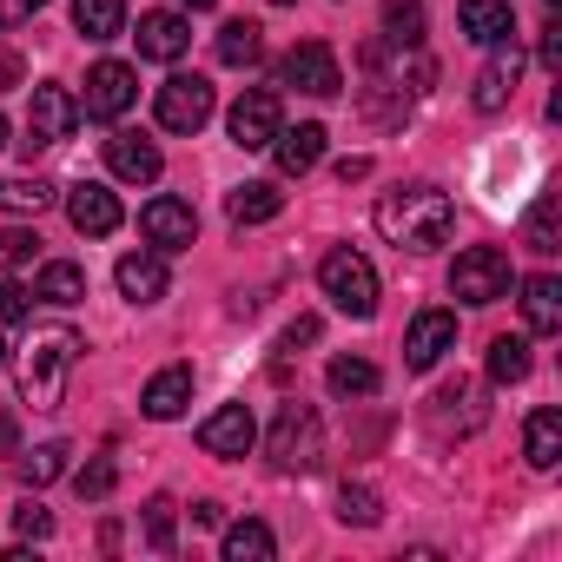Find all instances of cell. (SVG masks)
Instances as JSON below:
<instances>
[{
  "instance_id": "484cf974",
  "label": "cell",
  "mask_w": 562,
  "mask_h": 562,
  "mask_svg": "<svg viewBox=\"0 0 562 562\" xmlns=\"http://www.w3.org/2000/svg\"><path fill=\"white\" fill-rule=\"evenodd\" d=\"M74 34H87V41H120V34H126V0H74Z\"/></svg>"
},
{
  "instance_id": "bcb514c9",
  "label": "cell",
  "mask_w": 562,
  "mask_h": 562,
  "mask_svg": "<svg viewBox=\"0 0 562 562\" xmlns=\"http://www.w3.org/2000/svg\"><path fill=\"white\" fill-rule=\"evenodd\" d=\"M14 450V417H0V457Z\"/></svg>"
},
{
  "instance_id": "e575fe53",
  "label": "cell",
  "mask_w": 562,
  "mask_h": 562,
  "mask_svg": "<svg viewBox=\"0 0 562 562\" xmlns=\"http://www.w3.org/2000/svg\"><path fill=\"white\" fill-rule=\"evenodd\" d=\"M113 483H120V470H113V457H93L87 470H74V490H80L87 503H100V496H113Z\"/></svg>"
},
{
  "instance_id": "44dd1931",
  "label": "cell",
  "mask_w": 562,
  "mask_h": 562,
  "mask_svg": "<svg viewBox=\"0 0 562 562\" xmlns=\"http://www.w3.org/2000/svg\"><path fill=\"white\" fill-rule=\"evenodd\" d=\"M522 299V325L536 331V338H549V331H562V285H555V278L549 271H536V278H522V285H516Z\"/></svg>"
},
{
  "instance_id": "7c38bea8",
  "label": "cell",
  "mask_w": 562,
  "mask_h": 562,
  "mask_svg": "<svg viewBox=\"0 0 562 562\" xmlns=\"http://www.w3.org/2000/svg\"><path fill=\"white\" fill-rule=\"evenodd\" d=\"M67 218H74V232H87V238H113V232L126 225V205L113 199V186L80 179V186L67 192Z\"/></svg>"
},
{
  "instance_id": "c3c4849f",
  "label": "cell",
  "mask_w": 562,
  "mask_h": 562,
  "mask_svg": "<svg viewBox=\"0 0 562 562\" xmlns=\"http://www.w3.org/2000/svg\"><path fill=\"white\" fill-rule=\"evenodd\" d=\"M0 146H8V113H0Z\"/></svg>"
},
{
  "instance_id": "e0dca14e",
  "label": "cell",
  "mask_w": 562,
  "mask_h": 562,
  "mask_svg": "<svg viewBox=\"0 0 562 562\" xmlns=\"http://www.w3.org/2000/svg\"><path fill=\"white\" fill-rule=\"evenodd\" d=\"M186 404H192V364H166V371H153L146 391H139V411H146L153 424L186 417Z\"/></svg>"
},
{
  "instance_id": "277c9868",
  "label": "cell",
  "mask_w": 562,
  "mask_h": 562,
  "mask_svg": "<svg viewBox=\"0 0 562 562\" xmlns=\"http://www.w3.org/2000/svg\"><path fill=\"white\" fill-rule=\"evenodd\" d=\"M509 285H516V271H509V251H496V245H463L450 265V299H463V305H496V299H509Z\"/></svg>"
},
{
  "instance_id": "836d02e7",
  "label": "cell",
  "mask_w": 562,
  "mask_h": 562,
  "mask_svg": "<svg viewBox=\"0 0 562 562\" xmlns=\"http://www.w3.org/2000/svg\"><path fill=\"white\" fill-rule=\"evenodd\" d=\"M338 516L358 522V529H371V522H378V490H371V483H345V490H338Z\"/></svg>"
},
{
  "instance_id": "4dcf8cb0",
  "label": "cell",
  "mask_w": 562,
  "mask_h": 562,
  "mask_svg": "<svg viewBox=\"0 0 562 562\" xmlns=\"http://www.w3.org/2000/svg\"><path fill=\"white\" fill-rule=\"evenodd\" d=\"M54 186L47 179H0V212H47Z\"/></svg>"
},
{
  "instance_id": "60d3db41",
  "label": "cell",
  "mask_w": 562,
  "mask_h": 562,
  "mask_svg": "<svg viewBox=\"0 0 562 562\" xmlns=\"http://www.w3.org/2000/svg\"><path fill=\"white\" fill-rule=\"evenodd\" d=\"M47 8V0H0V27H21V21H34Z\"/></svg>"
},
{
  "instance_id": "7402d4cb",
  "label": "cell",
  "mask_w": 562,
  "mask_h": 562,
  "mask_svg": "<svg viewBox=\"0 0 562 562\" xmlns=\"http://www.w3.org/2000/svg\"><path fill=\"white\" fill-rule=\"evenodd\" d=\"M516 80H522V60H516V47H509V54H496V60L476 74L470 106H476V113H503V106H509V93H516Z\"/></svg>"
},
{
  "instance_id": "f6af8a7d",
  "label": "cell",
  "mask_w": 562,
  "mask_h": 562,
  "mask_svg": "<svg viewBox=\"0 0 562 562\" xmlns=\"http://www.w3.org/2000/svg\"><path fill=\"white\" fill-rule=\"evenodd\" d=\"M14 80H21V60H14L8 47H0V87H14Z\"/></svg>"
},
{
  "instance_id": "7a4b0ae2",
  "label": "cell",
  "mask_w": 562,
  "mask_h": 562,
  "mask_svg": "<svg viewBox=\"0 0 562 562\" xmlns=\"http://www.w3.org/2000/svg\"><path fill=\"white\" fill-rule=\"evenodd\" d=\"M74 364H80V338H74L67 325L34 331V338H27V351H21V397H27L34 411H60Z\"/></svg>"
},
{
  "instance_id": "d4e9b609",
  "label": "cell",
  "mask_w": 562,
  "mask_h": 562,
  "mask_svg": "<svg viewBox=\"0 0 562 562\" xmlns=\"http://www.w3.org/2000/svg\"><path fill=\"white\" fill-rule=\"evenodd\" d=\"M34 299H47V305H80V299H87V271H80L74 258H47L41 278H34Z\"/></svg>"
},
{
  "instance_id": "d6986e66",
  "label": "cell",
  "mask_w": 562,
  "mask_h": 562,
  "mask_svg": "<svg viewBox=\"0 0 562 562\" xmlns=\"http://www.w3.org/2000/svg\"><path fill=\"white\" fill-rule=\"evenodd\" d=\"M271 159H278V172H285V179L312 172V166L325 159V126H318V120H305V126H278V133H271Z\"/></svg>"
},
{
  "instance_id": "f1b7e54d",
  "label": "cell",
  "mask_w": 562,
  "mask_h": 562,
  "mask_svg": "<svg viewBox=\"0 0 562 562\" xmlns=\"http://www.w3.org/2000/svg\"><path fill=\"white\" fill-rule=\"evenodd\" d=\"M271 549H278V536L265 522H232L225 529V562H271Z\"/></svg>"
},
{
  "instance_id": "8992f818",
  "label": "cell",
  "mask_w": 562,
  "mask_h": 562,
  "mask_svg": "<svg viewBox=\"0 0 562 562\" xmlns=\"http://www.w3.org/2000/svg\"><path fill=\"white\" fill-rule=\"evenodd\" d=\"M212 113H218V93H212L205 74H172V80L159 87V100H153V120H159L166 133H199Z\"/></svg>"
},
{
  "instance_id": "8fae6325",
  "label": "cell",
  "mask_w": 562,
  "mask_h": 562,
  "mask_svg": "<svg viewBox=\"0 0 562 562\" xmlns=\"http://www.w3.org/2000/svg\"><path fill=\"white\" fill-rule=\"evenodd\" d=\"M133 100H139V74H133L126 60H100V67L87 74V100H80V113H93V120H120Z\"/></svg>"
},
{
  "instance_id": "f907efd6",
  "label": "cell",
  "mask_w": 562,
  "mask_h": 562,
  "mask_svg": "<svg viewBox=\"0 0 562 562\" xmlns=\"http://www.w3.org/2000/svg\"><path fill=\"white\" fill-rule=\"evenodd\" d=\"M0 364H8V338H0Z\"/></svg>"
},
{
  "instance_id": "7bdbcfd3",
  "label": "cell",
  "mask_w": 562,
  "mask_h": 562,
  "mask_svg": "<svg viewBox=\"0 0 562 562\" xmlns=\"http://www.w3.org/2000/svg\"><path fill=\"white\" fill-rule=\"evenodd\" d=\"M192 522H205V529H218V522H225V509H218V503H192Z\"/></svg>"
},
{
  "instance_id": "d590c367",
  "label": "cell",
  "mask_w": 562,
  "mask_h": 562,
  "mask_svg": "<svg viewBox=\"0 0 562 562\" xmlns=\"http://www.w3.org/2000/svg\"><path fill=\"white\" fill-rule=\"evenodd\" d=\"M529 245H536V251H555V199H549V192H542L536 212H529Z\"/></svg>"
},
{
  "instance_id": "f35d334b",
  "label": "cell",
  "mask_w": 562,
  "mask_h": 562,
  "mask_svg": "<svg viewBox=\"0 0 562 562\" xmlns=\"http://www.w3.org/2000/svg\"><path fill=\"white\" fill-rule=\"evenodd\" d=\"M34 245H41V238H34V232H21V225L0 232V258H8V265H27V258H34Z\"/></svg>"
},
{
  "instance_id": "52a82bcc",
  "label": "cell",
  "mask_w": 562,
  "mask_h": 562,
  "mask_svg": "<svg viewBox=\"0 0 562 562\" xmlns=\"http://www.w3.org/2000/svg\"><path fill=\"white\" fill-rule=\"evenodd\" d=\"M278 126H285V106H278L271 87H245L238 106L225 113V133H232V146H245V153H265Z\"/></svg>"
},
{
  "instance_id": "9a60e30c",
  "label": "cell",
  "mask_w": 562,
  "mask_h": 562,
  "mask_svg": "<svg viewBox=\"0 0 562 562\" xmlns=\"http://www.w3.org/2000/svg\"><path fill=\"white\" fill-rule=\"evenodd\" d=\"M106 166H113V179H126V186H153V179L166 172V153H159L146 133H113V139H106Z\"/></svg>"
},
{
  "instance_id": "cb8c5ba5",
  "label": "cell",
  "mask_w": 562,
  "mask_h": 562,
  "mask_svg": "<svg viewBox=\"0 0 562 562\" xmlns=\"http://www.w3.org/2000/svg\"><path fill=\"white\" fill-rule=\"evenodd\" d=\"M522 457H529V470H555L562 463V411H536L529 424H522Z\"/></svg>"
},
{
  "instance_id": "2e32d148",
  "label": "cell",
  "mask_w": 562,
  "mask_h": 562,
  "mask_svg": "<svg viewBox=\"0 0 562 562\" xmlns=\"http://www.w3.org/2000/svg\"><path fill=\"white\" fill-rule=\"evenodd\" d=\"M113 278H120V299H133V305H159V299H166V285H172L166 251H126Z\"/></svg>"
},
{
  "instance_id": "1f68e13d",
  "label": "cell",
  "mask_w": 562,
  "mask_h": 562,
  "mask_svg": "<svg viewBox=\"0 0 562 562\" xmlns=\"http://www.w3.org/2000/svg\"><path fill=\"white\" fill-rule=\"evenodd\" d=\"M384 27H391V41L417 47L424 41V0H384Z\"/></svg>"
},
{
  "instance_id": "ac0fdd59",
  "label": "cell",
  "mask_w": 562,
  "mask_h": 562,
  "mask_svg": "<svg viewBox=\"0 0 562 562\" xmlns=\"http://www.w3.org/2000/svg\"><path fill=\"white\" fill-rule=\"evenodd\" d=\"M199 443H205L212 457H245V450L258 443V424H251L245 404H218V411L199 424Z\"/></svg>"
},
{
  "instance_id": "9c48e42d",
  "label": "cell",
  "mask_w": 562,
  "mask_h": 562,
  "mask_svg": "<svg viewBox=\"0 0 562 562\" xmlns=\"http://www.w3.org/2000/svg\"><path fill=\"white\" fill-rule=\"evenodd\" d=\"M278 80H285V87H299V93H312V100H331V93L345 87V74H338V54H331L325 41H299V47L285 54V67H278Z\"/></svg>"
},
{
  "instance_id": "ba28073f",
  "label": "cell",
  "mask_w": 562,
  "mask_h": 562,
  "mask_svg": "<svg viewBox=\"0 0 562 562\" xmlns=\"http://www.w3.org/2000/svg\"><path fill=\"white\" fill-rule=\"evenodd\" d=\"M74 126H80V100L60 80H41L27 100V146H60Z\"/></svg>"
},
{
  "instance_id": "5b68a950",
  "label": "cell",
  "mask_w": 562,
  "mask_h": 562,
  "mask_svg": "<svg viewBox=\"0 0 562 562\" xmlns=\"http://www.w3.org/2000/svg\"><path fill=\"white\" fill-rule=\"evenodd\" d=\"M271 463L285 470V476H305V470L325 463V424H318L312 404H285V411H278V424H271Z\"/></svg>"
},
{
  "instance_id": "5bb4252c",
  "label": "cell",
  "mask_w": 562,
  "mask_h": 562,
  "mask_svg": "<svg viewBox=\"0 0 562 562\" xmlns=\"http://www.w3.org/2000/svg\"><path fill=\"white\" fill-rule=\"evenodd\" d=\"M139 60H159V67H172L186 47H192V21L186 14H172V8H159V14H139Z\"/></svg>"
},
{
  "instance_id": "b9f144b4",
  "label": "cell",
  "mask_w": 562,
  "mask_h": 562,
  "mask_svg": "<svg viewBox=\"0 0 562 562\" xmlns=\"http://www.w3.org/2000/svg\"><path fill=\"white\" fill-rule=\"evenodd\" d=\"M536 54H542V67H555V60H562V27H555V21L542 27V41H536Z\"/></svg>"
},
{
  "instance_id": "d6a6232c",
  "label": "cell",
  "mask_w": 562,
  "mask_h": 562,
  "mask_svg": "<svg viewBox=\"0 0 562 562\" xmlns=\"http://www.w3.org/2000/svg\"><path fill=\"white\" fill-rule=\"evenodd\" d=\"M60 470H67V443H41V450H27V457H21V483H34V490H41V483H54Z\"/></svg>"
},
{
  "instance_id": "8d00e7d4",
  "label": "cell",
  "mask_w": 562,
  "mask_h": 562,
  "mask_svg": "<svg viewBox=\"0 0 562 562\" xmlns=\"http://www.w3.org/2000/svg\"><path fill=\"white\" fill-rule=\"evenodd\" d=\"M34 312V292L27 285H14V278H8V285H0V325H21Z\"/></svg>"
},
{
  "instance_id": "ee69618b",
  "label": "cell",
  "mask_w": 562,
  "mask_h": 562,
  "mask_svg": "<svg viewBox=\"0 0 562 562\" xmlns=\"http://www.w3.org/2000/svg\"><path fill=\"white\" fill-rule=\"evenodd\" d=\"M364 172H371V159H338V179H345V186H351V179H364Z\"/></svg>"
},
{
  "instance_id": "4fadbf2b",
  "label": "cell",
  "mask_w": 562,
  "mask_h": 562,
  "mask_svg": "<svg viewBox=\"0 0 562 562\" xmlns=\"http://www.w3.org/2000/svg\"><path fill=\"white\" fill-rule=\"evenodd\" d=\"M443 351H457V318L450 312H417L404 331V364L411 371H437Z\"/></svg>"
},
{
  "instance_id": "f546056e",
  "label": "cell",
  "mask_w": 562,
  "mask_h": 562,
  "mask_svg": "<svg viewBox=\"0 0 562 562\" xmlns=\"http://www.w3.org/2000/svg\"><path fill=\"white\" fill-rule=\"evenodd\" d=\"M490 378L496 384H522L529 378V338H496L490 345Z\"/></svg>"
},
{
  "instance_id": "7dc6e473",
  "label": "cell",
  "mask_w": 562,
  "mask_h": 562,
  "mask_svg": "<svg viewBox=\"0 0 562 562\" xmlns=\"http://www.w3.org/2000/svg\"><path fill=\"white\" fill-rule=\"evenodd\" d=\"M179 8H186V14H205V8H218V0H179Z\"/></svg>"
},
{
  "instance_id": "603a6c76",
  "label": "cell",
  "mask_w": 562,
  "mask_h": 562,
  "mask_svg": "<svg viewBox=\"0 0 562 562\" xmlns=\"http://www.w3.org/2000/svg\"><path fill=\"white\" fill-rule=\"evenodd\" d=\"M225 212H232V225H265V218L285 212V192H278L271 179H245V186H232Z\"/></svg>"
},
{
  "instance_id": "30bf717a",
  "label": "cell",
  "mask_w": 562,
  "mask_h": 562,
  "mask_svg": "<svg viewBox=\"0 0 562 562\" xmlns=\"http://www.w3.org/2000/svg\"><path fill=\"white\" fill-rule=\"evenodd\" d=\"M139 232H146V245H153V251H186V245L199 238V212H192L186 199L159 192V199H146V212H139Z\"/></svg>"
},
{
  "instance_id": "83f0119b",
  "label": "cell",
  "mask_w": 562,
  "mask_h": 562,
  "mask_svg": "<svg viewBox=\"0 0 562 562\" xmlns=\"http://www.w3.org/2000/svg\"><path fill=\"white\" fill-rule=\"evenodd\" d=\"M325 384H331L338 397H371V391H378V364H371V358H331V364H325Z\"/></svg>"
},
{
  "instance_id": "74e56055",
  "label": "cell",
  "mask_w": 562,
  "mask_h": 562,
  "mask_svg": "<svg viewBox=\"0 0 562 562\" xmlns=\"http://www.w3.org/2000/svg\"><path fill=\"white\" fill-rule=\"evenodd\" d=\"M14 529L34 536V542H47V536H54V516H47L41 503H21V509H14Z\"/></svg>"
},
{
  "instance_id": "6da1fadb",
  "label": "cell",
  "mask_w": 562,
  "mask_h": 562,
  "mask_svg": "<svg viewBox=\"0 0 562 562\" xmlns=\"http://www.w3.org/2000/svg\"><path fill=\"white\" fill-rule=\"evenodd\" d=\"M378 232H384L397 251H437V245H450V232H457V205H450V192H437V186H404V192H384V199H378Z\"/></svg>"
},
{
  "instance_id": "681fc988",
  "label": "cell",
  "mask_w": 562,
  "mask_h": 562,
  "mask_svg": "<svg viewBox=\"0 0 562 562\" xmlns=\"http://www.w3.org/2000/svg\"><path fill=\"white\" fill-rule=\"evenodd\" d=\"M271 8H299V0H271Z\"/></svg>"
},
{
  "instance_id": "ab89813d",
  "label": "cell",
  "mask_w": 562,
  "mask_h": 562,
  "mask_svg": "<svg viewBox=\"0 0 562 562\" xmlns=\"http://www.w3.org/2000/svg\"><path fill=\"white\" fill-rule=\"evenodd\" d=\"M146 536H153V549H172V503L166 496L146 509Z\"/></svg>"
},
{
  "instance_id": "ffe728a7",
  "label": "cell",
  "mask_w": 562,
  "mask_h": 562,
  "mask_svg": "<svg viewBox=\"0 0 562 562\" xmlns=\"http://www.w3.org/2000/svg\"><path fill=\"white\" fill-rule=\"evenodd\" d=\"M457 21H463V41H476V47H503V41H516L509 0H463Z\"/></svg>"
},
{
  "instance_id": "3957f363",
  "label": "cell",
  "mask_w": 562,
  "mask_h": 562,
  "mask_svg": "<svg viewBox=\"0 0 562 562\" xmlns=\"http://www.w3.org/2000/svg\"><path fill=\"white\" fill-rule=\"evenodd\" d=\"M318 285H325V299H331L345 318H378V271H371V258H364V251H351V245L325 251Z\"/></svg>"
},
{
  "instance_id": "4316f807",
  "label": "cell",
  "mask_w": 562,
  "mask_h": 562,
  "mask_svg": "<svg viewBox=\"0 0 562 562\" xmlns=\"http://www.w3.org/2000/svg\"><path fill=\"white\" fill-rule=\"evenodd\" d=\"M258 54H265V27L258 21H225L218 27V60L225 67H258Z\"/></svg>"
}]
</instances>
